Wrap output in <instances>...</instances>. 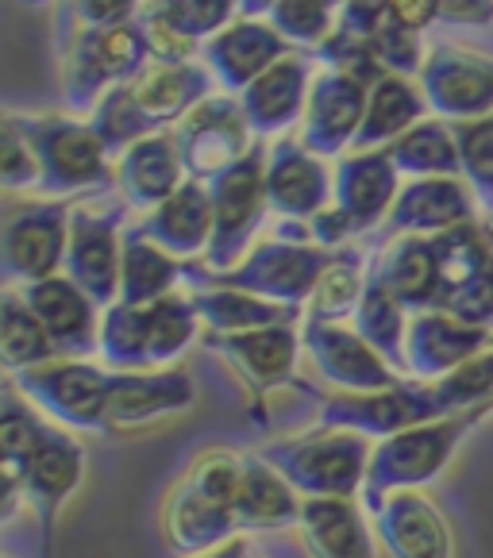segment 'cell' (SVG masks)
<instances>
[{
	"mask_svg": "<svg viewBox=\"0 0 493 558\" xmlns=\"http://www.w3.org/2000/svg\"><path fill=\"white\" fill-rule=\"evenodd\" d=\"M201 336V316L190 293H170L155 304H120L100 316V362L116 374L170 369Z\"/></svg>",
	"mask_w": 493,
	"mask_h": 558,
	"instance_id": "1",
	"label": "cell"
},
{
	"mask_svg": "<svg viewBox=\"0 0 493 558\" xmlns=\"http://www.w3.org/2000/svg\"><path fill=\"white\" fill-rule=\"evenodd\" d=\"M151 66L140 27H77L62 43V100L70 112L89 116L120 85H132Z\"/></svg>",
	"mask_w": 493,
	"mask_h": 558,
	"instance_id": "2",
	"label": "cell"
},
{
	"mask_svg": "<svg viewBox=\"0 0 493 558\" xmlns=\"http://www.w3.org/2000/svg\"><path fill=\"white\" fill-rule=\"evenodd\" d=\"M490 409L459 412V416L432 420V424L409 427L397 436L382 439L370 454L366 485H362V501L370 512H378V505L386 501L389 493L417 489V485L436 482L447 470V462L455 459L459 444L470 436V427L485 416Z\"/></svg>",
	"mask_w": 493,
	"mask_h": 558,
	"instance_id": "3",
	"label": "cell"
},
{
	"mask_svg": "<svg viewBox=\"0 0 493 558\" xmlns=\"http://www.w3.org/2000/svg\"><path fill=\"white\" fill-rule=\"evenodd\" d=\"M266 462L301 493L304 501H321V497H347L354 501L366 485L370 470V439L354 436V432H336V427H321L309 436L278 439V444L263 447Z\"/></svg>",
	"mask_w": 493,
	"mask_h": 558,
	"instance_id": "4",
	"label": "cell"
},
{
	"mask_svg": "<svg viewBox=\"0 0 493 558\" xmlns=\"http://www.w3.org/2000/svg\"><path fill=\"white\" fill-rule=\"evenodd\" d=\"M20 116V112H16ZM27 140L43 166V197L47 201H70L93 190L116 185V166L108 155L105 140L93 132L89 120L77 116H20Z\"/></svg>",
	"mask_w": 493,
	"mask_h": 558,
	"instance_id": "5",
	"label": "cell"
},
{
	"mask_svg": "<svg viewBox=\"0 0 493 558\" xmlns=\"http://www.w3.org/2000/svg\"><path fill=\"white\" fill-rule=\"evenodd\" d=\"M339 251H324L316 243H289V239H263L251 246V255L228 274H213L205 266L185 263V281L190 286H231L246 289V293L266 296L278 304H309L313 289L321 286L324 270L336 263Z\"/></svg>",
	"mask_w": 493,
	"mask_h": 558,
	"instance_id": "6",
	"label": "cell"
},
{
	"mask_svg": "<svg viewBox=\"0 0 493 558\" xmlns=\"http://www.w3.org/2000/svg\"><path fill=\"white\" fill-rule=\"evenodd\" d=\"M213 193V243L205 251V270L228 274L251 255L270 201H266V150L255 147L243 162L208 181Z\"/></svg>",
	"mask_w": 493,
	"mask_h": 558,
	"instance_id": "7",
	"label": "cell"
},
{
	"mask_svg": "<svg viewBox=\"0 0 493 558\" xmlns=\"http://www.w3.org/2000/svg\"><path fill=\"white\" fill-rule=\"evenodd\" d=\"M9 381L58 424L77 432H108V401H112L108 366H97L93 359H55Z\"/></svg>",
	"mask_w": 493,
	"mask_h": 558,
	"instance_id": "8",
	"label": "cell"
},
{
	"mask_svg": "<svg viewBox=\"0 0 493 558\" xmlns=\"http://www.w3.org/2000/svg\"><path fill=\"white\" fill-rule=\"evenodd\" d=\"M123 220L128 201L100 197L74 201L70 213V246H67V278L77 281L100 308L120 301V270H123Z\"/></svg>",
	"mask_w": 493,
	"mask_h": 558,
	"instance_id": "9",
	"label": "cell"
},
{
	"mask_svg": "<svg viewBox=\"0 0 493 558\" xmlns=\"http://www.w3.org/2000/svg\"><path fill=\"white\" fill-rule=\"evenodd\" d=\"M436 243V308L452 313L478 328L493 324V231L485 220H470L459 228L432 235Z\"/></svg>",
	"mask_w": 493,
	"mask_h": 558,
	"instance_id": "10",
	"label": "cell"
},
{
	"mask_svg": "<svg viewBox=\"0 0 493 558\" xmlns=\"http://www.w3.org/2000/svg\"><path fill=\"white\" fill-rule=\"evenodd\" d=\"M70 201H24L12 205L0 228V270L9 286H35L67 270Z\"/></svg>",
	"mask_w": 493,
	"mask_h": 558,
	"instance_id": "11",
	"label": "cell"
},
{
	"mask_svg": "<svg viewBox=\"0 0 493 558\" xmlns=\"http://www.w3.org/2000/svg\"><path fill=\"white\" fill-rule=\"evenodd\" d=\"M452 416L436 381H397L378 393H332L321 404V427L354 432L366 439H389L409 427Z\"/></svg>",
	"mask_w": 493,
	"mask_h": 558,
	"instance_id": "12",
	"label": "cell"
},
{
	"mask_svg": "<svg viewBox=\"0 0 493 558\" xmlns=\"http://www.w3.org/2000/svg\"><path fill=\"white\" fill-rule=\"evenodd\" d=\"M417 82L440 120L467 123L493 116V50L470 43H432Z\"/></svg>",
	"mask_w": 493,
	"mask_h": 558,
	"instance_id": "13",
	"label": "cell"
},
{
	"mask_svg": "<svg viewBox=\"0 0 493 558\" xmlns=\"http://www.w3.org/2000/svg\"><path fill=\"white\" fill-rule=\"evenodd\" d=\"M258 135L243 116V105L231 93H213L201 100L185 120L173 128V143L181 150V162L193 181H213L228 173L236 162H243L258 147Z\"/></svg>",
	"mask_w": 493,
	"mask_h": 558,
	"instance_id": "14",
	"label": "cell"
},
{
	"mask_svg": "<svg viewBox=\"0 0 493 558\" xmlns=\"http://www.w3.org/2000/svg\"><path fill=\"white\" fill-rule=\"evenodd\" d=\"M370 89L374 85L347 70L321 66L309 89V108L301 120V143L321 158H344L351 155L354 140L366 120Z\"/></svg>",
	"mask_w": 493,
	"mask_h": 558,
	"instance_id": "15",
	"label": "cell"
},
{
	"mask_svg": "<svg viewBox=\"0 0 493 558\" xmlns=\"http://www.w3.org/2000/svg\"><path fill=\"white\" fill-rule=\"evenodd\" d=\"M301 347L313 359L316 374L336 386V393H378L401 381V374L347 324H324L304 316Z\"/></svg>",
	"mask_w": 493,
	"mask_h": 558,
	"instance_id": "16",
	"label": "cell"
},
{
	"mask_svg": "<svg viewBox=\"0 0 493 558\" xmlns=\"http://www.w3.org/2000/svg\"><path fill=\"white\" fill-rule=\"evenodd\" d=\"M316 70L321 62L309 50H293L239 93L243 116L258 140H286L293 128H301Z\"/></svg>",
	"mask_w": 493,
	"mask_h": 558,
	"instance_id": "17",
	"label": "cell"
},
{
	"mask_svg": "<svg viewBox=\"0 0 493 558\" xmlns=\"http://www.w3.org/2000/svg\"><path fill=\"white\" fill-rule=\"evenodd\" d=\"M82 474H85V447L70 432H62V427H50L43 447L35 451L32 466H27L24 485H20L27 509L39 520L43 558H50V550H55L58 512L67 509V501L74 497L77 485H82Z\"/></svg>",
	"mask_w": 493,
	"mask_h": 558,
	"instance_id": "18",
	"label": "cell"
},
{
	"mask_svg": "<svg viewBox=\"0 0 493 558\" xmlns=\"http://www.w3.org/2000/svg\"><path fill=\"white\" fill-rule=\"evenodd\" d=\"M20 293L47 328L58 359H93V354H100V316H105V308L77 281H70L67 274H55L47 281L24 286Z\"/></svg>",
	"mask_w": 493,
	"mask_h": 558,
	"instance_id": "19",
	"label": "cell"
},
{
	"mask_svg": "<svg viewBox=\"0 0 493 558\" xmlns=\"http://www.w3.org/2000/svg\"><path fill=\"white\" fill-rule=\"evenodd\" d=\"M266 201L278 220H313L332 205V170L301 140L286 135L266 147Z\"/></svg>",
	"mask_w": 493,
	"mask_h": 558,
	"instance_id": "20",
	"label": "cell"
},
{
	"mask_svg": "<svg viewBox=\"0 0 493 558\" xmlns=\"http://www.w3.org/2000/svg\"><path fill=\"white\" fill-rule=\"evenodd\" d=\"M293 43L281 39V32L270 20H243L228 24L220 35L201 47V62L208 66V74L216 77L224 93L239 97L251 82L266 74L270 66H278L281 58L293 54Z\"/></svg>",
	"mask_w": 493,
	"mask_h": 558,
	"instance_id": "21",
	"label": "cell"
},
{
	"mask_svg": "<svg viewBox=\"0 0 493 558\" xmlns=\"http://www.w3.org/2000/svg\"><path fill=\"white\" fill-rule=\"evenodd\" d=\"M401 193V170L389 150H351L332 170V205L351 220L354 235L389 220Z\"/></svg>",
	"mask_w": 493,
	"mask_h": 558,
	"instance_id": "22",
	"label": "cell"
},
{
	"mask_svg": "<svg viewBox=\"0 0 493 558\" xmlns=\"http://www.w3.org/2000/svg\"><path fill=\"white\" fill-rule=\"evenodd\" d=\"M490 339V328H478V324H467L440 308L412 313L409 339H405V374H412L417 381H440L462 362L482 354Z\"/></svg>",
	"mask_w": 493,
	"mask_h": 558,
	"instance_id": "23",
	"label": "cell"
},
{
	"mask_svg": "<svg viewBox=\"0 0 493 558\" xmlns=\"http://www.w3.org/2000/svg\"><path fill=\"white\" fill-rule=\"evenodd\" d=\"M197 404V386L185 369H132L116 374L112 369V401H108V432H135L163 416Z\"/></svg>",
	"mask_w": 493,
	"mask_h": 558,
	"instance_id": "24",
	"label": "cell"
},
{
	"mask_svg": "<svg viewBox=\"0 0 493 558\" xmlns=\"http://www.w3.org/2000/svg\"><path fill=\"white\" fill-rule=\"evenodd\" d=\"M478 197L462 178H417L405 181L389 213L394 235H444L459 223L478 220Z\"/></svg>",
	"mask_w": 493,
	"mask_h": 558,
	"instance_id": "25",
	"label": "cell"
},
{
	"mask_svg": "<svg viewBox=\"0 0 493 558\" xmlns=\"http://www.w3.org/2000/svg\"><path fill=\"white\" fill-rule=\"evenodd\" d=\"M190 181L173 132H158L140 140L116 158V193L128 201L135 213H155L158 205L173 197Z\"/></svg>",
	"mask_w": 493,
	"mask_h": 558,
	"instance_id": "26",
	"label": "cell"
},
{
	"mask_svg": "<svg viewBox=\"0 0 493 558\" xmlns=\"http://www.w3.org/2000/svg\"><path fill=\"white\" fill-rule=\"evenodd\" d=\"M205 347L228 359L236 374L255 389L258 397L274 386L293 381L297 351H301V331L293 324H278V328H258V331H236V336H213L205 331Z\"/></svg>",
	"mask_w": 493,
	"mask_h": 558,
	"instance_id": "27",
	"label": "cell"
},
{
	"mask_svg": "<svg viewBox=\"0 0 493 558\" xmlns=\"http://www.w3.org/2000/svg\"><path fill=\"white\" fill-rule=\"evenodd\" d=\"M374 532L394 558H452V532L436 505L420 493H389L378 505Z\"/></svg>",
	"mask_w": 493,
	"mask_h": 558,
	"instance_id": "28",
	"label": "cell"
},
{
	"mask_svg": "<svg viewBox=\"0 0 493 558\" xmlns=\"http://www.w3.org/2000/svg\"><path fill=\"white\" fill-rule=\"evenodd\" d=\"M132 93L158 132H173L201 100L220 93V85L205 62H151L132 82Z\"/></svg>",
	"mask_w": 493,
	"mask_h": 558,
	"instance_id": "29",
	"label": "cell"
},
{
	"mask_svg": "<svg viewBox=\"0 0 493 558\" xmlns=\"http://www.w3.org/2000/svg\"><path fill=\"white\" fill-rule=\"evenodd\" d=\"M135 228L151 243H158L173 258H181V263L205 258L208 243H213V193H208V181L190 178L166 205L147 213Z\"/></svg>",
	"mask_w": 493,
	"mask_h": 558,
	"instance_id": "30",
	"label": "cell"
},
{
	"mask_svg": "<svg viewBox=\"0 0 493 558\" xmlns=\"http://www.w3.org/2000/svg\"><path fill=\"white\" fill-rule=\"evenodd\" d=\"M163 532H166V543H170L181 558H201L236 539L239 520L231 509H220V505L205 501V497L181 477V485L170 493V501H166Z\"/></svg>",
	"mask_w": 493,
	"mask_h": 558,
	"instance_id": "31",
	"label": "cell"
},
{
	"mask_svg": "<svg viewBox=\"0 0 493 558\" xmlns=\"http://www.w3.org/2000/svg\"><path fill=\"white\" fill-rule=\"evenodd\" d=\"M370 274H374L409 313L436 308L440 270H436V243L428 235H394L382 246V255L374 258Z\"/></svg>",
	"mask_w": 493,
	"mask_h": 558,
	"instance_id": "32",
	"label": "cell"
},
{
	"mask_svg": "<svg viewBox=\"0 0 493 558\" xmlns=\"http://www.w3.org/2000/svg\"><path fill=\"white\" fill-rule=\"evenodd\" d=\"M304 501L297 489L263 459V454H243V485L236 497L239 532H281L289 524H301Z\"/></svg>",
	"mask_w": 493,
	"mask_h": 558,
	"instance_id": "33",
	"label": "cell"
},
{
	"mask_svg": "<svg viewBox=\"0 0 493 558\" xmlns=\"http://www.w3.org/2000/svg\"><path fill=\"white\" fill-rule=\"evenodd\" d=\"M428 116H432V108H428L417 77L386 74L370 89L366 120H362V132L351 150H389L405 132H412Z\"/></svg>",
	"mask_w": 493,
	"mask_h": 558,
	"instance_id": "34",
	"label": "cell"
},
{
	"mask_svg": "<svg viewBox=\"0 0 493 558\" xmlns=\"http://www.w3.org/2000/svg\"><path fill=\"white\" fill-rule=\"evenodd\" d=\"M190 296L201 316V328L213 331V336H236V331H258V328H278V324L301 320V308L266 301V296L246 293V289L193 286Z\"/></svg>",
	"mask_w": 493,
	"mask_h": 558,
	"instance_id": "35",
	"label": "cell"
},
{
	"mask_svg": "<svg viewBox=\"0 0 493 558\" xmlns=\"http://www.w3.org/2000/svg\"><path fill=\"white\" fill-rule=\"evenodd\" d=\"M301 535L313 558H374L366 520H362L359 505L347 497L304 501Z\"/></svg>",
	"mask_w": 493,
	"mask_h": 558,
	"instance_id": "36",
	"label": "cell"
},
{
	"mask_svg": "<svg viewBox=\"0 0 493 558\" xmlns=\"http://www.w3.org/2000/svg\"><path fill=\"white\" fill-rule=\"evenodd\" d=\"M185 281V263L151 243L140 228L123 231V270H120V304H155L178 293Z\"/></svg>",
	"mask_w": 493,
	"mask_h": 558,
	"instance_id": "37",
	"label": "cell"
},
{
	"mask_svg": "<svg viewBox=\"0 0 493 558\" xmlns=\"http://www.w3.org/2000/svg\"><path fill=\"white\" fill-rule=\"evenodd\" d=\"M50 424L35 412V404L27 401L20 389H9L4 393V412H0V454H4V517H12L16 501L24 497L20 485H24V474L32 466L35 451L47 439Z\"/></svg>",
	"mask_w": 493,
	"mask_h": 558,
	"instance_id": "38",
	"label": "cell"
},
{
	"mask_svg": "<svg viewBox=\"0 0 493 558\" xmlns=\"http://www.w3.org/2000/svg\"><path fill=\"white\" fill-rule=\"evenodd\" d=\"M389 158L401 170V178H462L459 162V143H455V128L440 116L420 120L412 132L389 147Z\"/></svg>",
	"mask_w": 493,
	"mask_h": 558,
	"instance_id": "39",
	"label": "cell"
},
{
	"mask_svg": "<svg viewBox=\"0 0 493 558\" xmlns=\"http://www.w3.org/2000/svg\"><path fill=\"white\" fill-rule=\"evenodd\" d=\"M409 308L382 286L374 274L366 281V293H362L359 308H354L351 328L366 339L397 374H405V339H409Z\"/></svg>",
	"mask_w": 493,
	"mask_h": 558,
	"instance_id": "40",
	"label": "cell"
},
{
	"mask_svg": "<svg viewBox=\"0 0 493 558\" xmlns=\"http://www.w3.org/2000/svg\"><path fill=\"white\" fill-rule=\"evenodd\" d=\"M0 359H4L9 378L58 359L47 328H43L39 316L32 313V304L24 301V293H16L12 286L0 296Z\"/></svg>",
	"mask_w": 493,
	"mask_h": 558,
	"instance_id": "41",
	"label": "cell"
},
{
	"mask_svg": "<svg viewBox=\"0 0 493 558\" xmlns=\"http://www.w3.org/2000/svg\"><path fill=\"white\" fill-rule=\"evenodd\" d=\"M370 270L362 263V251L344 246L336 255V263L324 270L321 286L309 296V320H324V324H347L354 320V308H359L362 293H366Z\"/></svg>",
	"mask_w": 493,
	"mask_h": 558,
	"instance_id": "42",
	"label": "cell"
},
{
	"mask_svg": "<svg viewBox=\"0 0 493 558\" xmlns=\"http://www.w3.org/2000/svg\"><path fill=\"white\" fill-rule=\"evenodd\" d=\"M344 16H347V0H278L266 20L278 27L286 43L313 54L321 43H328L339 32Z\"/></svg>",
	"mask_w": 493,
	"mask_h": 558,
	"instance_id": "43",
	"label": "cell"
},
{
	"mask_svg": "<svg viewBox=\"0 0 493 558\" xmlns=\"http://www.w3.org/2000/svg\"><path fill=\"white\" fill-rule=\"evenodd\" d=\"M89 123H93V132L105 140V147L112 158H120L123 150L135 147V143L147 140V135H158L151 116L143 112L140 100H135L132 85H120V89L108 93V97L89 112Z\"/></svg>",
	"mask_w": 493,
	"mask_h": 558,
	"instance_id": "44",
	"label": "cell"
},
{
	"mask_svg": "<svg viewBox=\"0 0 493 558\" xmlns=\"http://www.w3.org/2000/svg\"><path fill=\"white\" fill-rule=\"evenodd\" d=\"M455 143H459L462 181L474 190L485 216H493V116L467 123H452Z\"/></svg>",
	"mask_w": 493,
	"mask_h": 558,
	"instance_id": "45",
	"label": "cell"
},
{
	"mask_svg": "<svg viewBox=\"0 0 493 558\" xmlns=\"http://www.w3.org/2000/svg\"><path fill=\"white\" fill-rule=\"evenodd\" d=\"M0 185L9 193H39L43 190V166L27 140L24 123L16 112L4 116L0 123Z\"/></svg>",
	"mask_w": 493,
	"mask_h": 558,
	"instance_id": "46",
	"label": "cell"
},
{
	"mask_svg": "<svg viewBox=\"0 0 493 558\" xmlns=\"http://www.w3.org/2000/svg\"><path fill=\"white\" fill-rule=\"evenodd\" d=\"M436 389L452 416L474 412V409H493V351L485 347L482 354L462 362L459 369H452L447 378L436 381Z\"/></svg>",
	"mask_w": 493,
	"mask_h": 558,
	"instance_id": "47",
	"label": "cell"
},
{
	"mask_svg": "<svg viewBox=\"0 0 493 558\" xmlns=\"http://www.w3.org/2000/svg\"><path fill=\"white\" fill-rule=\"evenodd\" d=\"M135 27H140L143 43H147L151 62H201V43L178 32V24L166 16L163 0H143Z\"/></svg>",
	"mask_w": 493,
	"mask_h": 558,
	"instance_id": "48",
	"label": "cell"
},
{
	"mask_svg": "<svg viewBox=\"0 0 493 558\" xmlns=\"http://www.w3.org/2000/svg\"><path fill=\"white\" fill-rule=\"evenodd\" d=\"M185 482H190L193 489L205 497V501L236 512L239 485H243V454H236V451H205L190 466Z\"/></svg>",
	"mask_w": 493,
	"mask_h": 558,
	"instance_id": "49",
	"label": "cell"
},
{
	"mask_svg": "<svg viewBox=\"0 0 493 558\" xmlns=\"http://www.w3.org/2000/svg\"><path fill=\"white\" fill-rule=\"evenodd\" d=\"M370 47H374V58H378V66L386 70V74L420 77L432 43H424L420 32H409V27H401L397 20L386 16L378 24V32L370 35Z\"/></svg>",
	"mask_w": 493,
	"mask_h": 558,
	"instance_id": "50",
	"label": "cell"
},
{
	"mask_svg": "<svg viewBox=\"0 0 493 558\" xmlns=\"http://www.w3.org/2000/svg\"><path fill=\"white\" fill-rule=\"evenodd\" d=\"M163 9L178 24V32H185L201 47L239 20V0H163Z\"/></svg>",
	"mask_w": 493,
	"mask_h": 558,
	"instance_id": "51",
	"label": "cell"
},
{
	"mask_svg": "<svg viewBox=\"0 0 493 558\" xmlns=\"http://www.w3.org/2000/svg\"><path fill=\"white\" fill-rule=\"evenodd\" d=\"M77 27H123L140 16L143 0H67Z\"/></svg>",
	"mask_w": 493,
	"mask_h": 558,
	"instance_id": "52",
	"label": "cell"
},
{
	"mask_svg": "<svg viewBox=\"0 0 493 558\" xmlns=\"http://www.w3.org/2000/svg\"><path fill=\"white\" fill-rule=\"evenodd\" d=\"M309 231H313V243L324 246V251H344L347 239L354 235L351 220H347L336 205H328L324 213H316L313 220H309Z\"/></svg>",
	"mask_w": 493,
	"mask_h": 558,
	"instance_id": "53",
	"label": "cell"
},
{
	"mask_svg": "<svg viewBox=\"0 0 493 558\" xmlns=\"http://www.w3.org/2000/svg\"><path fill=\"white\" fill-rule=\"evenodd\" d=\"M440 24L447 27H490L493 0H440Z\"/></svg>",
	"mask_w": 493,
	"mask_h": 558,
	"instance_id": "54",
	"label": "cell"
},
{
	"mask_svg": "<svg viewBox=\"0 0 493 558\" xmlns=\"http://www.w3.org/2000/svg\"><path fill=\"white\" fill-rule=\"evenodd\" d=\"M389 20L424 35L432 24H440V0H389Z\"/></svg>",
	"mask_w": 493,
	"mask_h": 558,
	"instance_id": "55",
	"label": "cell"
},
{
	"mask_svg": "<svg viewBox=\"0 0 493 558\" xmlns=\"http://www.w3.org/2000/svg\"><path fill=\"white\" fill-rule=\"evenodd\" d=\"M389 16V0H347V16L344 24L351 27V32L359 35H374L378 32V24Z\"/></svg>",
	"mask_w": 493,
	"mask_h": 558,
	"instance_id": "56",
	"label": "cell"
},
{
	"mask_svg": "<svg viewBox=\"0 0 493 558\" xmlns=\"http://www.w3.org/2000/svg\"><path fill=\"white\" fill-rule=\"evenodd\" d=\"M278 0H239V16L243 20H266Z\"/></svg>",
	"mask_w": 493,
	"mask_h": 558,
	"instance_id": "57",
	"label": "cell"
},
{
	"mask_svg": "<svg viewBox=\"0 0 493 558\" xmlns=\"http://www.w3.org/2000/svg\"><path fill=\"white\" fill-rule=\"evenodd\" d=\"M201 558H251V543L231 539V543H224L220 550H213V555H201Z\"/></svg>",
	"mask_w": 493,
	"mask_h": 558,
	"instance_id": "58",
	"label": "cell"
},
{
	"mask_svg": "<svg viewBox=\"0 0 493 558\" xmlns=\"http://www.w3.org/2000/svg\"><path fill=\"white\" fill-rule=\"evenodd\" d=\"M20 9H32V12H43V9H55L58 0H16Z\"/></svg>",
	"mask_w": 493,
	"mask_h": 558,
	"instance_id": "59",
	"label": "cell"
},
{
	"mask_svg": "<svg viewBox=\"0 0 493 558\" xmlns=\"http://www.w3.org/2000/svg\"><path fill=\"white\" fill-rule=\"evenodd\" d=\"M490 351H493V339H490Z\"/></svg>",
	"mask_w": 493,
	"mask_h": 558,
	"instance_id": "60",
	"label": "cell"
},
{
	"mask_svg": "<svg viewBox=\"0 0 493 558\" xmlns=\"http://www.w3.org/2000/svg\"><path fill=\"white\" fill-rule=\"evenodd\" d=\"M62 4H67V0H62Z\"/></svg>",
	"mask_w": 493,
	"mask_h": 558,
	"instance_id": "61",
	"label": "cell"
}]
</instances>
